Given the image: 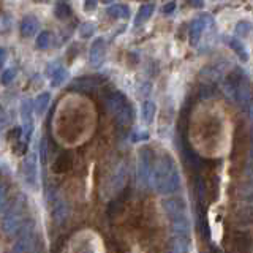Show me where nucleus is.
<instances>
[{
	"mask_svg": "<svg viewBox=\"0 0 253 253\" xmlns=\"http://www.w3.org/2000/svg\"><path fill=\"white\" fill-rule=\"evenodd\" d=\"M150 185L162 195H171L179 190L180 174H179L177 166L174 163L172 157L169 154H163L155 162L152 179H150Z\"/></svg>",
	"mask_w": 253,
	"mask_h": 253,
	"instance_id": "obj_1",
	"label": "nucleus"
},
{
	"mask_svg": "<svg viewBox=\"0 0 253 253\" xmlns=\"http://www.w3.org/2000/svg\"><path fill=\"white\" fill-rule=\"evenodd\" d=\"M163 211L169 220L174 237H188L190 220L185 201L182 198H168L163 201Z\"/></svg>",
	"mask_w": 253,
	"mask_h": 253,
	"instance_id": "obj_2",
	"label": "nucleus"
},
{
	"mask_svg": "<svg viewBox=\"0 0 253 253\" xmlns=\"http://www.w3.org/2000/svg\"><path fill=\"white\" fill-rule=\"evenodd\" d=\"M106 108L111 113L116 121L121 125H128L131 124L133 119V109L130 106V103L126 101V98L122 93L119 92H113L111 95H108L106 98Z\"/></svg>",
	"mask_w": 253,
	"mask_h": 253,
	"instance_id": "obj_3",
	"label": "nucleus"
},
{
	"mask_svg": "<svg viewBox=\"0 0 253 253\" xmlns=\"http://www.w3.org/2000/svg\"><path fill=\"white\" fill-rule=\"evenodd\" d=\"M154 154L149 147H142L138 154V180L142 187H147L150 184L154 172Z\"/></svg>",
	"mask_w": 253,
	"mask_h": 253,
	"instance_id": "obj_4",
	"label": "nucleus"
},
{
	"mask_svg": "<svg viewBox=\"0 0 253 253\" xmlns=\"http://www.w3.org/2000/svg\"><path fill=\"white\" fill-rule=\"evenodd\" d=\"M2 228H3V233L6 236H18L19 231L24 226V221L21 217V211L18 206H11V209H6L5 212H2Z\"/></svg>",
	"mask_w": 253,
	"mask_h": 253,
	"instance_id": "obj_5",
	"label": "nucleus"
},
{
	"mask_svg": "<svg viewBox=\"0 0 253 253\" xmlns=\"http://www.w3.org/2000/svg\"><path fill=\"white\" fill-rule=\"evenodd\" d=\"M212 16L208 14V13H203L198 16L196 19H193L192 22V26H190V34H188V40H190V44L192 46H196L198 42L201 40L203 34H204V30L206 29H209L212 26Z\"/></svg>",
	"mask_w": 253,
	"mask_h": 253,
	"instance_id": "obj_6",
	"label": "nucleus"
},
{
	"mask_svg": "<svg viewBox=\"0 0 253 253\" xmlns=\"http://www.w3.org/2000/svg\"><path fill=\"white\" fill-rule=\"evenodd\" d=\"M34 108H32V101L24 98L21 101V122H22V136L26 142L30 141L32 133H34Z\"/></svg>",
	"mask_w": 253,
	"mask_h": 253,
	"instance_id": "obj_7",
	"label": "nucleus"
},
{
	"mask_svg": "<svg viewBox=\"0 0 253 253\" xmlns=\"http://www.w3.org/2000/svg\"><path fill=\"white\" fill-rule=\"evenodd\" d=\"M32 241H34V225L26 223L19 231L18 239L13 244L11 253H27L32 245Z\"/></svg>",
	"mask_w": 253,
	"mask_h": 253,
	"instance_id": "obj_8",
	"label": "nucleus"
},
{
	"mask_svg": "<svg viewBox=\"0 0 253 253\" xmlns=\"http://www.w3.org/2000/svg\"><path fill=\"white\" fill-rule=\"evenodd\" d=\"M106 59V42L105 38H95L90 46L89 60L92 68H100Z\"/></svg>",
	"mask_w": 253,
	"mask_h": 253,
	"instance_id": "obj_9",
	"label": "nucleus"
},
{
	"mask_svg": "<svg viewBox=\"0 0 253 253\" xmlns=\"http://www.w3.org/2000/svg\"><path fill=\"white\" fill-rule=\"evenodd\" d=\"M24 171V180L30 188H37L38 184V166H37V155L32 152L29 154V157L26 158L22 166Z\"/></svg>",
	"mask_w": 253,
	"mask_h": 253,
	"instance_id": "obj_10",
	"label": "nucleus"
},
{
	"mask_svg": "<svg viewBox=\"0 0 253 253\" xmlns=\"http://www.w3.org/2000/svg\"><path fill=\"white\" fill-rule=\"evenodd\" d=\"M231 247L236 253H252L253 250L252 236L245 231H236L231 237Z\"/></svg>",
	"mask_w": 253,
	"mask_h": 253,
	"instance_id": "obj_11",
	"label": "nucleus"
},
{
	"mask_svg": "<svg viewBox=\"0 0 253 253\" xmlns=\"http://www.w3.org/2000/svg\"><path fill=\"white\" fill-rule=\"evenodd\" d=\"M47 70L51 71L47 76H49V79H51V85L52 87H60L68 79V70L60 67L59 63H54L52 67L49 65V68H47Z\"/></svg>",
	"mask_w": 253,
	"mask_h": 253,
	"instance_id": "obj_12",
	"label": "nucleus"
},
{
	"mask_svg": "<svg viewBox=\"0 0 253 253\" xmlns=\"http://www.w3.org/2000/svg\"><path fill=\"white\" fill-rule=\"evenodd\" d=\"M38 19L35 18V16H32V14H27V16H24V19L21 22V35L22 37H34L37 34V30H38Z\"/></svg>",
	"mask_w": 253,
	"mask_h": 253,
	"instance_id": "obj_13",
	"label": "nucleus"
},
{
	"mask_svg": "<svg viewBox=\"0 0 253 253\" xmlns=\"http://www.w3.org/2000/svg\"><path fill=\"white\" fill-rule=\"evenodd\" d=\"M68 215V209H67V204L62 198H55L52 201V217L55 220V223H63Z\"/></svg>",
	"mask_w": 253,
	"mask_h": 253,
	"instance_id": "obj_14",
	"label": "nucleus"
},
{
	"mask_svg": "<svg viewBox=\"0 0 253 253\" xmlns=\"http://www.w3.org/2000/svg\"><path fill=\"white\" fill-rule=\"evenodd\" d=\"M225 42L229 44V47L236 52V55L239 57L242 62H247L249 60V52H247V49H245V46H244V43L241 42L239 38H236V37H228V38H225Z\"/></svg>",
	"mask_w": 253,
	"mask_h": 253,
	"instance_id": "obj_15",
	"label": "nucleus"
},
{
	"mask_svg": "<svg viewBox=\"0 0 253 253\" xmlns=\"http://www.w3.org/2000/svg\"><path fill=\"white\" fill-rule=\"evenodd\" d=\"M106 13L114 19H128L130 18V8L124 3H114L111 5Z\"/></svg>",
	"mask_w": 253,
	"mask_h": 253,
	"instance_id": "obj_16",
	"label": "nucleus"
},
{
	"mask_svg": "<svg viewBox=\"0 0 253 253\" xmlns=\"http://www.w3.org/2000/svg\"><path fill=\"white\" fill-rule=\"evenodd\" d=\"M155 11V5L154 3H144V5H141L139 8V11L136 14V18H134V26H141V24H144L146 21L150 19V16L154 14Z\"/></svg>",
	"mask_w": 253,
	"mask_h": 253,
	"instance_id": "obj_17",
	"label": "nucleus"
},
{
	"mask_svg": "<svg viewBox=\"0 0 253 253\" xmlns=\"http://www.w3.org/2000/svg\"><path fill=\"white\" fill-rule=\"evenodd\" d=\"M49 101H51V93H49V92H43V93H40L38 97L35 98V103H34V109H35V113H37L38 116L44 114V111L47 109V105H49Z\"/></svg>",
	"mask_w": 253,
	"mask_h": 253,
	"instance_id": "obj_18",
	"label": "nucleus"
},
{
	"mask_svg": "<svg viewBox=\"0 0 253 253\" xmlns=\"http://www.w3.org/2000/svg\"><path fill=\"white\" fill-rule=\"evenodd\" d=\"M155 113H157V105L154 101H146L142 105V111H141V116H142V121L144 124H152L154 119H155Z\"/></svg>",
	"mask_w": 253,
	"mask_h": 253,
	"instance_id": "obj_19",
	"label": "nucleus"
},
{
	"mask_svg": "<svg viewBox=\"0 0 253 253\" xmlns=\"http://www.w3.org/2000/svg\"><path fill=\"white\" fill-rule=\"evenodd\" d=\"M52 168L55 172H67L71 168V157L68 154H60L55 158Z\"/></svg>",
	"mask_w": 253,
	"mask_h": 253,
	"instance_id": "obj_20",
	"label": "nucleus"
},
{
	"mask_svg": "<svg viewBox=\"0 0 253 253\" xmlns=\"http://www.w3.org/2000/svg\"><path fill=\"white\" fill-rule=\"evenodd\" d=\"M188 252H190L188 237H174L171 253H188Z\"/></svg>",
	"mask_w": 253,
	"mask_h": 253,
	"instance_id": "obj_21",
	"label": "nucleus"
},
{
	"mask_svg": "<svg viewBox=\"0 0 253 253\" xmlns=\"http://www.w3.org/2000/svg\"><path fill=\"white\" fill-rule=\"evenodd\" d=\"M54 14H55V18H57V19L65 21L71 16V8L65 2H59L54 8Z\"/></svg>",
	"mask_w": 253,
	"mask_h": 253,
	"instance_id": "obj_22",
	"label": "nucleus"
},
{
	"mask_svg": "<svg viewBox=\"0 0 253 253\" xmlns=\"http://www.w3.org/2000/svg\"><path fill=\"white\" fill-rule=\"evenodd\" d=\"M49 46H51V34H49V32L43 30L42 34L37 37V47H38V49H43L44 51Z\"/></svg>",
	"mask_w": 253,
	"mask_h": 253,
	"instance_id": "obj_23",
	"label": "nucleus"
},
{
	"mask_svg": "<svg viewBox=\"0 0 253 253\" xmlns=\"http://www.w3.org/2000/svg\"><path fill=\"white\" fill-rule=\"evenodd\" d=\"M252 30V24L247 22V21H241L237 22V26L234 27V35L237 37H247Z\"/></svg>",
	"mask_w": 253,
	"mask_h": 253,
	"instance_id": "obj_24",
	"label": "nucleus"
},
{
	"mask_svg": "<svg viewBox=\"0 0 253 253\" xmlns=\"http://www.w3.org/2000/svg\"><path fill=\"white\" fill-rule=\"evenodd\" d=\"M95 34V26L92 22H85V24H83L81 27H79V37L81 38H90L92 35Z\"/></svg>",
	"mask_w": 253,
	"mask_h": 253,
	"instance_id": "obj_25",
	"label": "nucleus"
},
{
	"mask_svg": "<svg viewBox=\"0 0 253 253\" xmlns=\"http://www.w3.org/2000/svg\"><path fill=\"white\" fill-rule=\"evenodd\" d=\"M16 78V68H5L2 73V84L3 85H10Z\"/></svg>",
	"mask_w": 253,
	"mask_h": 253,
	"instance_id": "obj_26",
	"label": "nucleus"
},
{
	"mask_svg": "<svg viewBox=\"0 0 253 253\" xmlns=\"http://www.w3.org/2000/svg\"><path fill=\"white\" fill-rule=\"evenodd\" d=\"M149 139V133L146 130H136L131 133V141L133 142H139V141H147Z\"/></svg>",
	"mask_w": 253,
	"mask_h": 253,
	"instance_id": "obj_27",
	"label": "nucleus"
},
{
	"mask_svg": "<svg viewBox=\"0 0 253 253\" xmlns=\"http://www.w3.org/2000/svg\"><path fill=\"white\" fill-rule=\"evenodd\" d=\"M97 3H98V0H85V2H84V10L85 11H93L95 8H97Z\"/></svg>",
	"mask_w": 253,
	"mask_h": 253,
	"instance_id": "obj_28",
	"label": "nucleus"
},
{
	"mask_svg": "<svg viewBox=\"0 0 253 253\" xmlns=\"http://www.w3.org/2000/svg\"><path fill=\"white\" fill-rule=\"evenodd\" d=\"M187 3L193 8H204V5H206L204 0H187Z\"/></svg>",
	"mask_w": 253,
	"mask_h": 253,
	"instance_id": "obj_29",
	"label": "nucleus"
},
{
	"mask_svg": "<svg viewBox=\"0 0 253 253\" xmlns=\"http://www.w3.org/2000/svg\"><path fill=\"white\" fill-rule=\"evenodd\" d=\"M174 8H176V3H174V2H171V3H168V5H165V6H163V14H171V13L174 11Z\"/></svg>",
	"mask_w": 253,
	"mask_h": 253,
	"instance_id": "obj_30",
	"label": "nucleus"
},
{
	"mask_svg": "<svg viewBox=\"0 0 253 253\" xmlns=\"http://www.w3.org/2000/svg\"><path fill=\"white\" fill-rule=\"evenodd\" d=\"M249 163H253V126H252V142H250V150H249Z\"/></svg>",
	"mask_w": 253,
	"mask_h": 253,
	"instance_id": "obj_31",
	"label": "nucleus"
},
{
	"mask_svg": "<svg viewBox=\"0 0 253 253\" xmlns=\"http://www.w3.org/2000/svg\"><path fill=\"white\" fill-rule=\"evenodd\" d=\"M249 117H250V121L253 124V100L250 101V105H249Z\"/></svg>",
	"mask_w": 253,
	"mask_h": 253,
	"instance_id": "obj_32",
	"label": "nucleus"
},
{
	"mask_svg": "<svg viewBox=\"0 0 253 253\" xmlns=\"http://www.w3.org/2000/svg\"><path fill=\"white\" fill-rule=\"evenodd\" d=\"M5 59H6V51L2 47V63H5Z\"/></svg>",
	"mask_w": 253,
	"mask_h": 253,
	"instance_id": "obj_33",
	"label": "nucleus"
},
{
	"mask_svg": "<svg viewBox=\"0 0 253 253\" xmlns=\"http://www.w3.org/2000/svg\"><path fill=\"white\" fill-rule=\"evenodd\" d=\"M211 253H220V250H217V249H211Z\"/></svg>",
	"mask_w": 253,
	"mask_h": 253,
	"instance_id": "obj_34",
	"label": "nucleus"
},
{
	"mask_svg": "<svg viewBox=\"0 0 253 253\" xmlns=\"http://www.w3.org/2000/svg\"><path fill=\"white\" fill-rule=\"evenodd\" d=\"M101 2H105V3H109V2H113V0H101Z\"/></svg>",
	"mask_w": 253,
	"mask_h": 253,
	"instance_id": "obj_35",
	"label": "nucleus"
}]
</instances>
